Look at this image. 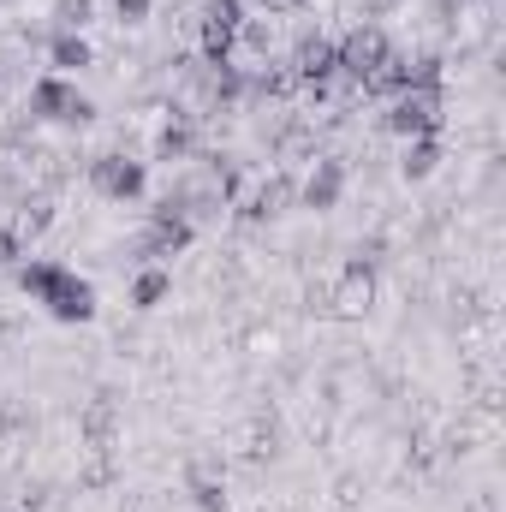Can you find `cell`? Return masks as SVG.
<instances>
[{"label":"cell","mask_w":506,"mask_h":512,"mask_svg":"<svg viewBox=\"0 0 506 512\" xmlns=\"http://www.w3.org/2000/svg\"><path fill=\"white\" fill-rule=\"evenodd\" d=\"M18 292H24L30 304H42L54 322H90V316H96V286H90L78 268L48 262V256L18 262Z\"/></svg>","instance_id":"obj_1"},{"label":"cell","mask_w":506,"mask_h":512,"mask_svg":"<svg viewBox=\"0 0 506 512\" xmlns=\"http://www.w3.org/2000/svg\"><path fill=\"white\" fill-rule=\"evenodd\" d=\"M24 114H30V120H54V126H90V120H96V102H90L72 78L42 72V78L30 84V96H24Z\"/></svg>","instance_id":"obj_2"},{"label":"cell","mask_w":506,"mask_h":512,"mask_svg":"<svg viewBox=\"0 0 506 512\" xmlns=\"http://www.w3.org/2000/svg\"><path fill=\"white\" fill-rule=\"evenodd\" d=\"M441 108H447L441 84H405V90L387 102V120H381V126L393 131V137H435V131H441Z\"/></svg>","instance_id":"obj_3"},{"label":"cell","mask_w":506,"mask_h":512,"mask_svg":"<svg viewBox=\"0 0 506 512\" xmlns=\"http://www.w3.org/2000/svg\"><path fill=\"white\" fill-rule=\"evenodd\" d=\"M143 185H149V173H143V161H137L131 149H102V155H90V191H96V197L131 203V197H143Z\"/></svg>","instance_id":"obj_4"},{"label":"cell","mask_w":506,"mask_h":512,"mask_svg":"<svg viewBox=\"0 0 506 512\" xmlns=\"http://www.w3.org/2000/svg\"><path fill=\"white\" fill-rule=\"evenodd\" d=\"M239 24H245L239 0H203L197 6V48H203V60H227L233 42H239Z\"/></svg>","instance_id":"obj_5"},{"label":"cell","mask_w":506,"mask_h":512,"mask_svg":"<svg viewBox=\"0 0 506 512\" xmlns=\"http://www.w3.org/2000/svg\"><path fill=\"white\" fill-rule=\"evenodd\" d=\"M334 48H340V78L364 84L381 60H387V48H393V42H387V30H381V24H364V18H358V24H352Z\"/></svg>","instance_id":"obj_6"},{"label":"cell","mask_w":506,"mask_h":512,"mask_svg":"<svg viewBox=\"0 0 506 512\" xmlns=\"http://www.w3.org/2000/svg\"><path fill=\"white\" fill-rule=\"evenodd\" d=\"M340 197H346V161L316 155L310 173H304V185H298V203L316 209V215H328V209H340Z\"/></svg>","instance_id":"obj_7"},{"label":"cell","mask_w":506,"mask_h":512,"mask_svg":"<svg viewBox=\"0 0 506 512\" xmlns=\"http://www.w3.org/2000/svg\"><path fill=\"white\" fill-rule=\"evenodd\" d=\"M370 304H376V268L346 262L340 280H334V292H328V310L346 316V322H358V316H370Z\"/></svg>","instance_id":"obj_8"},{"label":"cell","mask_w":506,"mask_h":512,"mask_svg":"<svg viewBox=\"0 0 506 512\" xmlns=\"http://www.w3.org/2000/svg\"><path fill=\"white\" fill-rule=\"evenodd\" d=\"M292 197H298L292 173H286V167H274V173H268V179L251 191V197L239 203V221H251V227H256V221H274V215H286V203H292Z\"/></svg>","instance_id":"obj_9"},{"label":"cell","mask_w":506,"mask_h":512,"mask_svg":"<svg viewBox=\"0 0 506 512\" xmlns=\"http://www.w3.org/2000/svg\"><path fill=\"white\" fill-rule=\"evenodd\" d=\"M90 60H96V48H90V36H84V30H54V36H48V66H54L60 78L84 72Z\"/></svg>","instance_id":"obj_10"},{"label":"cell","mask_w":506,"mask_h":512,"mask_svg":"<svg viewBox=\"0 0 506 512\" xmlns=\"http://www.w3.org/2000/svg\"><path fill=\"white\" fill-rule=\"evenodd\" d=\"M185 489H191V501H197L203 512H227V483H221V471H215V465H203V459H197V465L185 471Z\"/></svg>","instance_id":"obj_11"},{"label":"cell","mask_w":506,"mask_h":512,"mask_svg":"<svg viewBox=\"0 0 506 512\" xmlns=\"http://www.w3.org/2000/svg\"><path fill=\"white\" fill-rule=\"evenodd\" d=\"M54 227V203L36 191V197H18V209H12V233H18V245L24 239H42Z\"/></svg>","instance_id":"obj_12"},{"label":"cell","mask_w":506,"mask_h":512,"mask_svg":"<svg viewBox=\"0 0 506 512\" xmlns=\"http://www.w3.org/2000/svg\"><path fill=\"white\" fill-rule=\"evenodd\" d=\"M441 167V137H405V155H399V173L417 185Z\"/></svg>","instance_id":"obj_13"},{"label":"cell","mask_w":506,"mask_h":512,"mask_svg":"<svg viewBox=\"0 0 506 512\" xmlns=\"http://www.w3.org/2000/svg\"><path fill=\"white\" fill-rule=\"evenodd\" d=\"M167 292H173V280H167V268H161V262L137 268V280H131V304H137V310H155Z\"/></svg>","instance_id":"obj_14"},{"label":"cell","mask_w":506,"mask_h":512,"mask_svg":"<svg viewBox=\"0 0 506 512\" xmlns=\"http://www.w3.org/2000/svg\"><path fill=\"white\" fill-rule=\"evenodd\" d=\"M96 18V0H54V30H84Z\"/></svg>","instance_id":"obj_15"},{"label":"cell","mask_w":506,"mask_h":512,"mask_svg":"<svg viewBox=\"0 0 506 512\" xmlns=\"http://www.w3.org/2000/svg\"><path fill=\"white\" fill-rule=\"evenodd\" d=\"M149 6H155V0H114V12H120L126 24H143V18H149Z\"/></svg>","instance_id":"obj_16"},{"label":"cell","mask_w":506,"mask_h":512,"mask_svg":"<svg viewBox=\"0 0 506 512\" xmlns=\"http://www.w3.org/2000/svg\"><path fill=\"white\" fill-rule=\"evenodd\" d=\"M18 256H24V245H18V233H12V227H0V268H12Z\"/></svg>","instance_id":"obj_17"},{"label":"cell","mask_w":506,"mask_h":512,"mask_svg":"<svg viewBox=\"0 0 506 512\" xmlns=\"http://www.w3.org/2000/svg\"><path fill=\"white\" fill-rule=\"evenodd\" d=\"M0 84H6V60H0Z\"/></svg>","instance_id":"obj_18"}]
</instances>
